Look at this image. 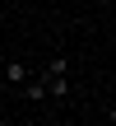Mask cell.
I'll list each match as a JSON object with an SVG mask.
<instances>
[{
	"instance_id": "cell-1",
	"label": "cell",
	"mask_w": 116,
	"mask_h": 126,
	"mask_svg": "<svg viewBox=\"0 0 116 126\" xmlns=\"http://www.w3.org/2000/svg\"><path fill=\"white\" fill-rule=\"evenodd\" d=\"M28 75H33V70H28V61H0V79H5V84H14V89H19Z\"/></svg>"
},
{
	"instance_id": "cell-2",
	"label": "cell",
	"mask_w": 116,
	"mask_h": 126,
	"mask_svg": "<svg viewBox=\"0 0 116 126\" xmlns=\"http://www.w3.org/2000/svg\"><path fill=\"white\" fill-rule=\"evenodd\" d=\"M46 75H70V61H65V56H51V61H46Z\"/></svg>"
}]
</instances>
